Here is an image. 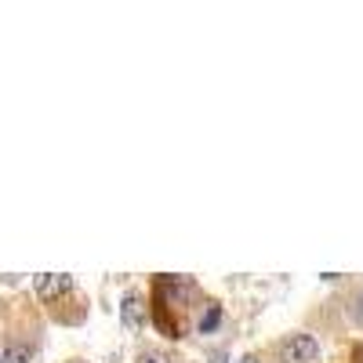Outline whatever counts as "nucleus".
<instances>
[{
    "label": "nucleus",
    "instance_id": "1",
    "mask_svg": "<svg viewBox=\"0 0 363 363\" xmlns=\"http://www.w3.org/2000/svg\"><path fill=\"white\" fill-rule=\"evenodd\" d=\"M280 359L284 363H316L320 359V345L313 335H291L280 345Z\"/></svg>",
    "mask_w": 363,
    "mask_h": 363
},
{
    "label": "nucleus",
    "instance_id": "2",
    "mask_svg": "<svg viewBox=\"0 0 363 363\" xmlns=\"http://www.w3.org/2000/svg\"><path fill=\"white\" fill-rule=\"evenodd\" d=\"M33 287H37L40 298H58V294H66L73 287V280L66 277V272H40V277L33 280Z\"/></svg>",
    "mask_w": 363,
    "mask_h": 363
},
{
    "label": "nucleus",
    "instance_id": "3",
    "mask_svg": "<svg viewBox=\"0 0 363 363\" xmlns=\"http://www.w3.org/2000/svg\"><path fill=\"white\" fill-rule=\"evenodd\" d=\"M120 316H124V323L131 327V330H138L142 323H145V301H142V294H124V301H120Z\"/></svg>",
    "mask_w": 363,
    "mask_h": 363
},
{
    "label": "nucleus",
    "instance_id": "4",
    "mask_svg": "<svg viewBox=\"0 0 363 363\" xmlns=\"http://www.w3.org/2000/svg\"><path fill=\"white\" fill-rule=\"evenodd\" d=\"M218 323H222V306H218V301H207L200 320H196V330H200V335H215Z\"/></svg>",
    "mask_w": 363,
    "mask_h": 363
},
{
    "label": "nucleus",
    "instance_id": "5",
    "mask_svg": "<svg viewBox=\"0 0 363 363\" xmlns=\"http://www.w3.org/2000/svg\"><path fill=\"white\" fill-rule=\"evenodd\" d=\"M29 356H33V349H29V345L11 342L4 352H0V363H29Z\"/></svg>",
    "mask_w": 363,
    "mask_h": 363
},
{
    "label": "nucleus",
    "instance_id": "6",
    "mask_svg": "<svg viewBox=\"0 0 363 363\" xmlns=\"http://www.w3.org/2000/svg\"><path fill=\"white\" fill-rule=\"evenodd\" d=\"M349 313H352V320H356V323L363 327V287H359V291L352 294V306H349Z\"/></svg>",
    "mask_w": 363,
    "mask_h": 363
},
{
    "label": "nucleus",
    "instance_id": "7",
    "mask_svg": "<svg viewBox=\"0 0 363 363\" xmlns=\"http://www.w3.org/2000/svg\"><path fill=\"white\" fill-rule=\"evenodd\" d=\"M138 363H171L167 356H160V352H142L138 356Z\"/></svg>",
    "mask_w": 363,
    "mask_h": 363
},
{
    "label": "nucleus",
    "instance_id": "8",
    "mask_svg": "<svg viewBox=\"0 0 363 363\" xmlns=\"http://www.w3.org/2000/svg\"><path fill=\"white\" fill-rule=\"evenodd\" d=\"M207 363H229V352L225 349H215V352L207 356Z\"/></svg>",
    "mask_w": 363,
    "mask_h": 363
},
{
    "label": "nucleus",
    "instance_id": "9",
    "mask_svg": "<svg viewBox=\"0 0 363 363\" xmlns=\"http://www.w3.org/2000/svg\"><path fill=\"white\" fill-rule=\"evenodd\" d=\"M240 363H262L258 356H244V359H240Z\"/></svg>",
    "mask_w": 363,
    "mask_h": 363
}]
</instances>
